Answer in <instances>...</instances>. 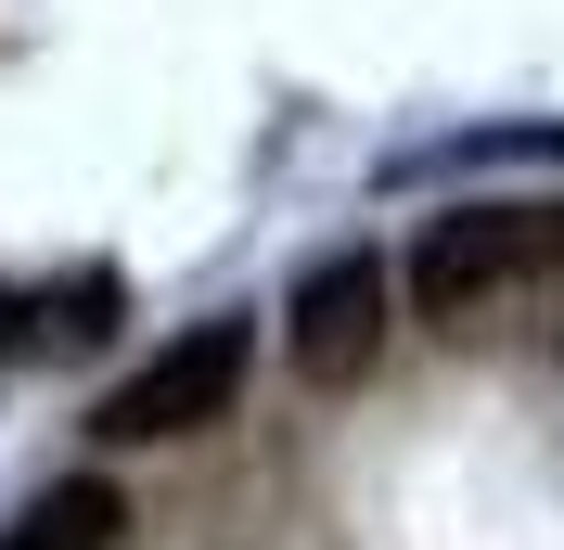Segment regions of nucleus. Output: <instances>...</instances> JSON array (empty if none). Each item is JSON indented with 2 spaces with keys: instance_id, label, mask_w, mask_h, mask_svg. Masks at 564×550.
Here are the masks:
<instances>
[{
  "instance_id": "nucleus-1",
  "label": "nucleus",
  "mask_w": 564,
  "mask_h": 550,
  "mask_svg": "<svg viewBox=\"0 0 564 550\" xmlns=\"http://www.w3.org/2000/svg\"><path fill=\"white\" fill-rule=\"evenodd\" d=\"M527 295H564V206H449V218H423L411 308L436 333H475V320L527 308Z\"/></svg>"
},
{
  "instance_id": "nucleus-2",
  "label": "nucleus",
  "mask_w": 564,
  "mask_h": 550,
  "mask_svg": "<svg viewBox=\"0 0 564 550\" xmlns=\"http://www.w3.org/2000/svg\"><path fill=\"white\" fill-rule=\"evenodd\" d=\"M245 372H257V333H245V320H193V333H167V345H154V359L104 397V436H116V448L206 436V422H231Z\"/></svg>"
},
{
  "instance_id": "nucleus-3",
  "label": "nucleus",
  "mask_w": 564,
  "mask_h": 550,
  "mask_svg": "<svg viewBox=\"0 0 564 550\" xmlns=\"http://www.w3.org/2000/svg\"><path fill=\"white\" fill-rule=\"evenodd\" d=\"M386 308H398L386 256H321V270L295 282V308H282V359L308 384H359L386 359Z\"/></svg>"
},
{
  "instance_id": "nucleus-4",
  "label": "nucleus",
  "mask_w": 564,
  "mask_h": 550,
  "mask_svg": "<svg viewBox=\"0 0 564 550\" xmlns=\"http://www.w3.org/2000/svg\"><path fill=\"white\" fill-rule=\"evenodd\" d=\"M129 282L116 270H77V282H39V295H0V359H65V345H104Z\"/></svg>"
},
{
  "instance_id": "nucleus-5",
  "label": "nucleus",
  "mask_w": 564,
  "mask_h": 550,
  "mask_svg": "<svg viewBox=\"0 0 564 550\" xmlns=\"http://www.w3.org/2000/svg\"><path fill=\"white\" fill-rule=\"evenodd\" d=\"M129 538V499H116L104 474H65V486H39L26 513L0 525V550H116Z\"/></svg>"
}]
</instances>
